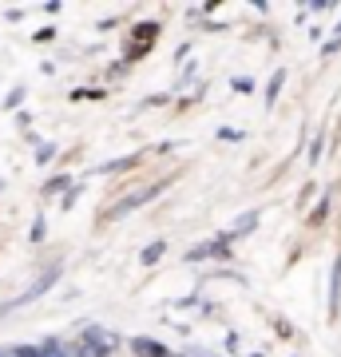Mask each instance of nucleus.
I'll return each mask as SVG.
<instances>
[{
  "label": "nucleus",
  "mask_w": 341,
  "mask_h": 357,
  "mask_svg": "<svg viewBox=\"0 0 341 357\" xmlns=\"http://www.w3.org/2000/svg\"><path fill=\"white\" fill-rule=\"evenodd\" d=\"M119 345V337L115 333H107V330H88L84 337H79V345H76V357H107Z\"/></svg>",
  "instance_id": "obj_1"
},
{
  "label": "nucleus",
  "mask_w": 341,
  "mask_h": 357,
  "mask_svg": "<svg viewBox=\"0 0 341 357\" xmlns=\"http://www.w3.org/2000/svg\"><path fill=\"white\" fill-rule=\"evenodd\" d=\"M155 36H159V24H139L135 36H131V56H143L155 44Z\"/></svg>",
  "instance_id": "obj_2"
},
{
  "label": "nucleus",
  "mask_w": 341,
  "mask_h": 357,
  "mask_svg": "<svg viewBox=\"0 0 341 357\" xmlns=\"http://www.w3.org/2000/svg\"><path fill=\"white\" fill-rule=\"evenodd\" d=\"M155 191H159V187H143V191L127 195V199H123V203H119V206H115L112 215H127V211H135V206H139V203H147V199H151Z\"/></svg>",
  "instance_id": "obj_3"
},
{
  "label": "nucleus",
  "mask_w": 341,
  "mask_h": 357,
  "mask_svg": "<svg viewBox=\"0 0 341 357\" xmlns=\"http://www.w3.org/2000/svg\"><path fill=\"white\" fill-rule=\"evenodd\" d=\"M135 354H143V357H167V354H163V345L147 342V337H143V342H135Z\"/></svg>",
  "instance_id": "obj_4"
},
{
  "label": "nucleus",
  "mask_w": 341,
  "mask_h": 357,
  "mask_svg": "<svg viewBox=\"0 0 341 357\" xmlns=\"http://www.w3.org/2000/svg\"><path fill=\"white\" fill-rule=\"evenodd\" d=\"M36 354H40V357H68V354L60 349V342H44V345H36Z\"/></svg>",
  "instance_id": "obj_5"
}]
</instances>
